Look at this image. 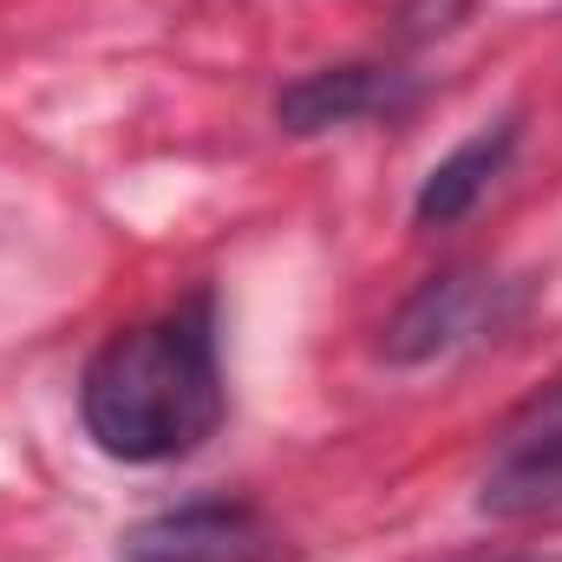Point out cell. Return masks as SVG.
I'll use <instances>...</instances> for the list:
<instances>
[{"label": "cell", "instance_id": "obj_2", "mask_svg": "<svg viewBox=\"0 0 562 562\" xmlns=\"http://www.w3.org/2000/svg\"><path fill=\"white\" fill-rule=\"evenodd\" d=\"M510 314L504 301V281L484 276V269H445V276L419 281L400 314L386 321L380 334V360L386 367H425V360H445L484 334H497Z\"/></svg>", "mask_w": 562, "mask_h": 562}, {"label": "cell", "instance_id": "obj_5", "mask_svg": "<svg viewBox=\"0 0 562 562\" xmlns=\"http://www.w3.org/2000/svg\"><path fill=\"white\" fill-rule=\"evenodd\" d=\"M400 79L386 66H367V59H347V66H321V72H301L294 86L276 92V125L288 138H321L334 125H353V119H373V112H393Z\"/></svg>", "mask_w": 562, "mask_h": 562}, {"label": "cell", "instance_id": "obj_3", "mask_svg": "<svg viewBox=\"0 0 562 562\" xmlns=\"http://www.w3.org/2000/svg\"><path fill=\"white\" fill-rule=\"evenodd\" d=\"M562 504V380L530 393L491 431V464L477 484L484 517H543Z\"/></svg>", "mask_w": 562, "mask_h": 562}, {"label": "cell", "instance_id": "obj_7", "mask_svg": "<svg viewBox=\"0 0 562 562\" xmlns=\"http://www.w3.org/2000/svg\"><path fill=\"white\" fill-rule=\"evenodd\" d=\"M504 562H562V557H504Z\"/></svg>", "mask_w": 562, "mask_h": 562}, {"label": "cell", "instance_id": "obj_4", "mask_svg": "<svg viewBox=\"0 0 562 562\" xmlns=\"http://www.w3.org/2000/svg\"><path fill=\"white\" fill-rule=\"evenodd\" d=\"M281 530L243 497H203L132 524L119 537V562H281Z\"/></svg>", "mask_w": 562, "mask_h": 562}, {"label": "cell", "instance_id": "obj_6", "mask_svg": "<svg viewBox=\"0 0 562 562\" xmlns=\"http://www.w3.org/2000/svg\"><path fill=\"white\" fill-rule=\"evenodd\" d=\"M517 138H524V125H517V119H497V125L471 132L451 157H438V164L425 170L419 196H413V223H419V229H451L458 216H471L477 196H484V190L497 183V170L510 164Z\"/></svg>", "mask_w": 562, "mask_h": 562}, {"label": "cell", "instance_id": "obj_1", "mask_svg": "<svg viewBox=\"0 0 562 562\" xmlns=\"http://www.w3.org/2000/svg\"><path fill=\"white\" fill-rule=\"evenodd\" d=\"M79 419L92 445L119 464L190 458L223 425V360H216V301L196 288L177 307L119 327L79 380Z\"/></svg>", "mask_w": 562, "mask_h": 562}]
</instances>
